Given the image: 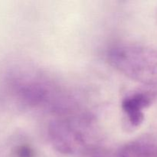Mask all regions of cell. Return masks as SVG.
Here are the masks:
<instances>
[{"instance_id":"1","label":"cell","mask_w":157,"mask_h":157,"mask_svg":"<svg viewBox=\"0 0 157 157\" xmlns=\"http://www.w3.org/2000/svg\"><path fill=\"white\" fill-rule=\"evenodd\" d=\"M48 133L52 147L62 154H84L96 150L95 126L89 116L54 120L49 124Z\"/></svg>"},{"instance_id":"2","label":"cell","mask_w":157,"mask_h":157,"mask_svg":"<svg viewBox=\"0 0 157 157\" xmlns=\"http://www.w3.org/2000/svg\"><path fill=\"white\" fill-rule=\"evenodd\" d=\"M107 58L110 66L127 78L145 85H157V49L117 44L108 51Z\"/></svg>"},{"instance_id":"3","label":"cell","mask_w":157,"mask_h":157,"mask_svg":"<svg viewBox=\"0 0 157 157\" xmlns=\"http://www.w3.org/2000/svg\"><path fill=\"white\" fill-rule=\"evenodd\" d=\"M151 95L145 92H135L123 99L121 108L129 125L140 127L144 121V110L152 104Z\"/></svg>"},{"instance_id":"4","label":"cell","mask_w":157,"mask_h":157,"mask_svg":"<svg viewBox=\"0 0 157 157\" xmlns=\"http://www.w3.org/2000/svg\"><path fill=\"white\" fill-rule=\"evenodd\" d=\"M120 157H157V143L147 137L130 141L120 148Z\"/></svg>"},{"instance_id":"5","label":"cell","mask_w":157,"mask_h":157,"mask_svg":"<svg viewBox=\"0 0 157 157\" xmlns=\"http://www.w3.org/2000/svg\"><path fill=\"white\" fill-rule=\"evenodd\" d=\"M17 88L18 98L27 105H41L48 99V90L39 82H25L18 86Z\"/></svg>"},{"instance_id":"6","label":"cell","mask_w":157,"mask_h":157,"mask_svg":"<svg viewBox=\"0 0 157 157\" xmlns=\"http://www.w3.org/2000/svg\"><path fill=\"white\" fill-rule=\"evenodd\" d=\"M15 157H35V151L29 145L18 146L14 151Z\"/></svg>"},{"instance_id":"7","label":"cell","mask_w":157,"mask_h":157,"mask_svg":"<svg viewBox=\"0 0 157 157\" xmlns=\"http://www.w3.org/2000/svg\"><path fill=\"white\" fill-rule=\"evenodd\" d=\"M95 157H120L118 156L117 154L114 155V156H113V155H101V154H98Z\"/></svg>"}]
</instances>
